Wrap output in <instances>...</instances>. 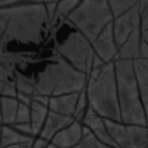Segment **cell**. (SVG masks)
<instances>
[{
    "label": "cell",
    "instance_id": "obj_12",
    "mask_svg": "<svg viewBox=\"0 0 148 148\" xmlns=\"http://www.w3.org/2000/svg\"><path fill=\"white\" fill-rule=\"evenodd\" d=\"M75 120L73 116H66V114H60V113H56V112H49L47 114V119L41 128V132L38 134V136L44 138L47 141H51L53 136L62 131L63 128H66L68 125H71L72 122Z\"/></svg>",
    "mask_w": 148,
    "mask_h": 148
},
{
    "label": "cell",
    "instance_id": "obj_28",
    "mask_svg": "<svg viewBox=\"0 0 148 148\" xmlns=\"http://www.w3.org/2000/svg\"><path fill=\"white\" fill-rule=\"evenodd\" d=\"M35 3H43V5H47V3H51V2H59V0H32Z\"/></svg>",
    "mask_w": 148,
    "mask_h": 148
},
{
    "label": "cell",
    "instance_id": "obj_22",
    "mask_svg": "<svg viewBox=\"0 0 148 148\" xmlns=\"http://www.w3.org/2000/svg\"><path fill=\"white\" fill-rule=\"evenodd\" d=\"M90 107V103H88V97H87V91L85 88H84L81 92H79V97H78V103H76V109H75V120H82L84 114H85V112L88 110Z\"/></svg>",
    "mask_w": 148,
    "mask_h": 148
},
{
    "label": "cell",
    "instance_id": "obj_1",
    "mask_svg": "<svg viewBox=\"0 0 148 148\" xmlns=\"http://www.w3.org/2000/svg\"><path fill=\"white\" fill-rule=\"evenodd\" d=\"M3 35L0 51L32 50L44 47L51 37L53 22L43 3H22L0 8Z\"/></svg>",
    "mask_w": 148,
    "mask_h": 148
},
{
    "label": "cell",
    "instance_id": "obj_26",
    "mask_svg": "<svg viewBox=\"0 0 148 148\" xmlns=\"http://www.w3.org/2000/svg\"><path fill=\"white\" fill-rule=\"evenodd\" d=\"M34 138H35V136H34ZM34 138H31V139H27V141H24V142H19V144L9 145V147H6V148H32Z\"/></svg>",
    "mask_w": 148,
    "mask_h": 148
},
{
    "label": "cell",
    "instance_id": "obj_8",
    "mask_svg": "<svg viewBox=\"0 0 148 148\" xmlns=\"http://www.w3.org/2000/svg\"><path fill=\"white\" fill-rule=\"evenodd\" d=\"M92 47H94L95 54L104 63H109V62H114L116 60L119 46L116 43L114 32H113V25L112 24H109L97 35V38L92 41Z\"/></svg>",
    "mask_w": 148,
    "mask_h": 148
},
{
    "label": "cell",
    "instance_id": "obj_14",
    "mask_svg": "<svg viewBox=\"0 0 148 148\" xmlns=\"http://www.w3.org/2000/svg\"><path fill=\"white\" fill-rule=\"evenodd\" d=\"M79 92H69V94H60V95L49 97V109L51 112H56V113H60V114L73 116Z\"/></svg>",
    "mask_w": 148,
    "mask_h": 148
},
{
    "label": "cell",
    "instance_id": "obj_2",
    "mask_svg": "<svg viewBox=\"0 0 148 148\" xmlns=\"http://www.w3.org/2000/svg\"><path fill=\"white\" fill-rule=\"evenodd\" d=\"M87 79V73L75 69L54 50V47L46 54L32 73L35 95L44 97L79 92L85 88Z\"/></svg>",
    "mask_w": 148,
    "mask_h": 148
},
{
    "label": "cell",
    "instance_id": "obj_10",
    "mask_svg": "<svg viewBox=\"0 0 148 148\" xmlns=\"http://www.w3.org/2000/svg\"><path fill=\"white\" fill-rule=\"evenodd\" d=\"M82 135H84V125L79 120H73L66 128L59 131L53 136L51 142L57 148H72L81 141Z\"/></svg>",
    "mask_w": 148,
    "mask_h": 148
},
{
    "label": "cell",
    "instance_id": "obj_16",
    "mask_svg": "<svg viewBox=\"0 0 148 148\" xmlns=\"http://www.w3.org/2000/svg\"><path fill=\"white\" fill-rule=\"evenodd\" d=\"M16 76L5 65L0 63V97H16Z\"/></svg>",
    "mask_w": 148,
    "mask_h": 148
},
{
    "label": "cell",
    "instance_id": "obj_6",
    "mask_svg": "<svg viewBox=\"0 0 148 148\" xmlns=\"http://www.w3.org/2000/svg\"><path fill=\"white\" fill-rule=\"evenodd\" d=\"M68 19L92 43L97 35L113 22L114 15L109 0H81Z\"/></svg>",
    "mask_w": 148,
    "mask_h": 148
},
{
    "label": "cell",
    "instance_id": "obj_25",
    "mask_svg": "<svg viewBox=\"0 0 148 148\" xmlns=\"http://www.w3.org/2000/svg\"><path fill=\"white\" fill-rule=\"evenodd\" d=\"M32 0H0V8H8V6H15V5H22V3H29Z\"/></svg>",
    "mask_w": 148,
    "mask_h": 148
},
{
    "label": "cell",
    "instance_id": "obj_29",
    "mask_svg": "<svg viewBox=\"0 0 148 148\" xmlns=\"http://www.w3.org/2000/svg\"><path fill=\"white\" fill-rule=\"evenodd\" d=\"M142 38H144V41L148 44V29H145V31H142Z\"/></svg>",
    "mask_w": 148,
    "mask_h": 148
},
{
    "label": "cell",
    "instance_id": "obj_17",
    "mask_svg": "<svg viewBox=\"0 0 148 148\" xmlns=\"http://www.w3.org/2000/svg\"><path fill=\"white\" fill-rule=\"evenodd\" d=\"M128 147L126 148H144L148 144V126L147 125H128Z\"/></svg>",
    "mask_w": 148,
    "mask_h": 148
},
{
    "label": "cell",
    "instance_id": "obj_31",
    "mask_svg": "<svg viewBox=\"0 0 148 148\" xmlns=\"http://www.w3.org/2000/svg\"><path fill=\"white\" fill-rule=\"evenodd\" d=\"M0 136H2V123H0Z\"/></svg>",
    "mask_w": 148,
    "mask_h": 148
},
{
    "label": "cell",
    "instance_id": "obj_19",
    "mask_svg": "<svg viewBox=\"0 0 148 148\" xmlns=\"http://www.w3.org/2000/svg\"><path fill=\"white\" fill-rule=\"evenodd\" d=\"M34 136H28L24 132H21L19 129H16L13 125H2V136H0V144L3 148L13 145V144H19L24 142L27 139H31Z\"/></svg>",
    "mask_w": 148,
    "mask_h": 148
},
{
    "label": "cell",
    "instance_id": "obj_20",
    "mask_svg": "<svg viewBox=\"0 0 148 148\" xmlns=\"http://www.w3.org/2000/svg\"><path fill=\"white\" fill-rule=\"evenodd\" d=\"M72 148H112V145L101 142L88 128L84 126V135H82L81 141Z\"/></svg>",
    "mask_w": 148,
    "mask_h": 148
},
{
    "label": "cell",
    "instance_id": "obj_9",
    "mask_svg": "<svg viewBox=\"0 0 148 148\" xmlns=\"http://www.w3.org/2000/svg\"><path fill=\"white\" fill-rule=\"evenodd\" d=\"M81 123L85 126V128H88L101 142L107 144V145H112V147H116L114 141L112 139L109 131H107V126H106V119L103 116H100L97 112H94L91 107H88V110L85 112V114H84ZM117 148V147H116Z\"/></svg>",
    "mask_w": 148,
    "mask_h": 148
},
{
    "label": "cell",
    "instance_id": "obj_23",
    "mask_svg": "<svg viewBox=\"0 0 148 148\" xmlns=\"http://www.w3.org/2000/svg\"><path fill=\"white\" fill-rule=\"evenodd\" d=\"M110 2V8H112V12L114 16L120 15L122 12L131 9L132 6L138 5L141 0H109Z\"/></svg>",
    "mask_w": 148,
    "mask_h": 148
},
{
    "label": "cell",
    "instance_id": "obj_3",
    "mask_svg": "<svg viewBox=\"0 0 148 148\" xmlns=\"http://www.w3.org/2000/svg\"><path fill=\"white\" fill-rule=\"evenodd\" d=\"M50 38L54 50L75 69L87 75L94 69L95 51L92 43L68 18L54 21Z\"/></svg>",
    "mask_w": 148,
    "mask_h": 148
},
{
    "label": "cell",
    "instance_id": "obj_4",
    "mask_svg": "<svg viewBox=\"0 0 148 148\" xmlns=\"http://www.w3.org/2000/svg\"><path fill=\"white\" fill-rule=\"evenodd\" d=\"M87 97L90 107L104 119L122 122V113L117 97V82L114 72V62L94 68L88 73Z\"/></svg>",
    "mask_w": 148,
    "mask_h": 148
},
{
    "label": "cell",
    "instance_id": "obj_15",
    "mask_svg": "<svg viewBox=\"0 0 148 148\" xmlns=\"http://www.w3.org/2000/svg\"><path fill=\"white\" fill-rule=\"evenodd\" d=\"M142 43H144V38H142V29H136L135 32H132L126 41L119 46V50H117V56H116V60L117 59H131V60H135L141 56V47H142Z\"/></svg>",
    "mask_w": 148,
    "mask_h": 148
},
{
    "label": "cell",
    "instance_id": "obj_5",
    "mask_svg": "<svg viewBox=\"0 0 148 148\" xmlns=\"http://www.w3.org/2000/svg\"><path fill=\"white\" fill-rule=\"evenodd\" d=\"M114 72H116L117 97L122 113V122L128 125H147L134 60L131 59L114 60Z\"/></svg>",
    "mask_w": 148,
    "mask_h": 148
},
{
    "label": "cell",
    "instance_id": "obj_21",
    "mask_svg": "<svg viewBox=\"0 0 148 148\" xmlns=\"http://www.w3.org/2000/svg\"><path fill=\"white\" fill-rule=\"evenodd\" d=\"M81 0H59L57 2V8H56V13L51 22L57 19H63V18H68L71 15V12L79 5Z\"/></svg>",
    "mask_w": 148,
    "mask_h": 148
},
{
    "label": "cell",
    "instance_id": "obj_27",
    "mask_svg": "<svg viewBox=\"0 0 148 148\" xmlns=\"http://www.w3.org/2000/svg\"><path fill=\"white\" fill-rule=\"evenodd\" d=\"M141 29L142 31L148 29V6L145 8V10L142 13V18H141Z\"/></svg>",
    "mask_w": 148,
    "mask_h": 148
},
{
    "label": "cell",
    "instance_id": "obj_33",
    "mask_svg": "<svg viewBox=\"0 0 148 148\" xmlns=\"http://www.w3.org/2000/svg\"><path fill=\"white\" fill-rule=\"evenodd\" d=\"M0 98H2V97H0ZM0 123H2V122H0Z\"/></svg>",
    "mask_w": 148,
    "mask_h": 148
},
{
    "label": "cell",
    "instance_id": "obj_11",
    "mask_svg": "<svg viewBox=\"0 0 148 148\" xmlns=\"http://www.w3.org/2000/svg\"><path fill=\"white\" fill-rule=\"evenodd\" d=\"M31 126L34 136H38L41 132V128L47 119V114L50 112L49 109V97L44 95H35L31 101Z\"/></svg>",
    "mask_w": 148,
    "mask_h": 148
},
{
    "label": "cell",
    "instance_id": "obj_24",
    "mask_svg": "<svg viewBox=\"0 0 148 148\" xmlns=\"http://www.w3.org/2000/svg\"><path fill=\"white\" fill-rule=\"evenodd\" d=\"M31 104L19 101V107H18V113H16V119H15V125H22V123H31ZM12 123V125H13Z\"/></svg>",
    "mask_w": 148,
    "mask_h": 148
},
{
    "label": "cell",
    "instance_id": "obj_18",
    "mask_svg": "<svg viewBox=\"0 0 148 148\" xmlns=\"http://www.w3.org/2000/svg\"><path fill=\"white\" fill-rule=\"evenodd\" d=\"M18 107H19V100L16 97L0 98V122H2V125H12L15 122Z\"/></svg>",
    "mask_w": 148,
    "mask_h": 148
},
{
    "label": "cell",
    "instance_id": "obj_7",
    "mask_svg": "<svg viewBox=\"0 0 148 148\" xmlns=\"http://www.w3.org/2000/svg\"><path fill=\"white\" fill-rule=\"evenodd\" d=\"M147 6H148V0H141L138 5L114 16L112 25H113V32H114L117 46H122L132 32L141 28V18Z\"/></svg>",
    "mask_w": 148,
    "mask_h": 148
},
{
    "label": "cell",
    "instance_id": "obj_32",
    "mask_svg": "<svg viewBox=\"0 0 148 148\" xmlns=\"http://www.w3.org/2000/svg\"><path fill=\"white\" fill-rule=\"evenodd\" d=\"M0 148H3V147H2V144H0Z\"/></svg>",
    "mask_w": 148,
    "mask_h": 148
},
{
    "label": "cell",
    "instance_id": "obj_13",
    "mask_svg": "<svg viewBox=\"0 0 148 148\" xmlns=\"http://www.w3.org/2000/svg\"><path fill=\"white\" fill-rule=\"evenodd\" d=\"M134 63H135V73L139 85L141 101H142L147 126H148V57H138L134 60Z\"/></svg>",
    "mask_w": 148,
    "mask_h": 148
},
{
    "label": "cell",
    "instance_id": "obj_30",
    "mask_svg": "<svg viewBox=\"0 0 148 148\" xmlns=\"http://www.w3.org/2000/svg\"><path fill=\"white\" fill-rule=\"evenodd\" d=\"M44 148H57V147H56V145H54V144H53V142L50 141V142H49V144H47V145H46Z\"/></svg>",
    "mask_w": 148,
    "mask_h": 148
}]
</instances>
